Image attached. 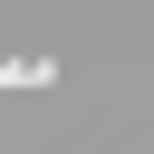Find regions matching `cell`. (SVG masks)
<instances>
[{
    "instance_id": "obj_1",
    "label": "cell",
    "mask_w": 154,
    "mask_h": 154,
    "mask_svg": "<svg viewBox=\"0 0 154 154\" xmlns=\"http://www.w3.org/2000/svg\"><path fill=\"white\" fill-rule=\"evenodd\" d=\"M48 77H58L48 58H0V87H48Z\"/></svg>"
}]
</instances>
